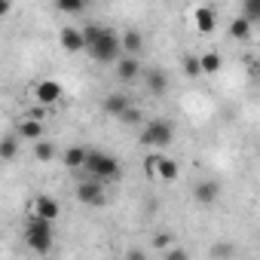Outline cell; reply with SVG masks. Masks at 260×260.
<instances>
[{
    "label": "cell",
    "instance_id": "6da1fadb",
    "mask_svg": "<svg viewBox=\"0 0 260 260\" xmlns=\"http://www.w3.org/2000/svg\"><path fill=\"white\" fill-rule=\"evenodd\" d=\"M83 172H86L92 181L107 184V181H116V178L122 175V166H119V159H113L110 153H104V150H98V147H89V150H86Z\"/></svg>",
    "mask_w": 260,
    "mask_h": 260
},
{
    "label": "cell",
    "instance_id": "7a4b0ae2",
    "mask_svg": "<svg viewBox=\"0 0 260 260\" xmlns=\"http://www.w3.org/2000/svg\"><path fill=\"white\" fill-rule=\"evenodd\" d=\"M86 52H89L95 61H101V64H116L119 55H122V52H119V34H116L113 28H104V25H101L95 43L86 46Z\"/></svg>",
    "mask_w": 260,
    "mask_h": 260
},
{
    "label": "cell",
    "instance_id": "3957f363",
    "mask_svg": "<svg viewBox=\"0 0 260 260\" xmlns=\"http://www.w3.org/2000/svg\"><path fill=\"white\" fill-rule=\"evenodd\" d=\"M25 245L34 254H49L52 251V223L40 217H28L25 223Z\"/></svg>",
    "mask_w": 260,
    "mask_h": 260
},
{
    "label": "cell",
    "instance_id": "277c9868",
    "mask_svg": "<svg viewBox=\"0 0 260 260\" xmlns=\"http://www.w3.org/2000/svg\"><path fill=\"white\" fill-rule=\"evenodd\" d=\"M172 138H175V125L169 119H144L141 144H147V147H169Z\"/></svg>",
    "mask_w": 260,
    "mask_h": 260
},
{
    "label": "cell",
    "instance_id": "5b68a950",
    "mask_svg": "<svg viewBox=\"0 0 260 260\" xmlns=\"http://www.w3.org/2000/svg\"><path fill=\"white\" fill-rule=\"evenodd\" d=\"M144 166H147V175H153V178H162V181H175V178H178V162H175L172 156L153 153Z\"/></svg>",
    "mask_w": 260,
    "mask_h": 260
},
{
    "label": "cell",
    "instance_id": "8992f818",
    "mask_svg": "<svg viewBox=\"0 0 260 260\" xmlns=\"http://www.w3.org/2000/svg\"><path fill=\"white\" fill-rule=\"evenodd\" d=\"M58 214H61V205L52 199V196H46V193H40V196H34L31 199V217H40V220H58Z\"/></svg>",
    "mask_w": 260,
    "mask_h": 260
},
{
    "label": "cell",
    "instance_id": "52a82bcc",
    "mask_svg": "<svg viewBox=\"0 0 260 260\" xmlns=\"http://www.w3.org/2000/svg\"><path fill=\"white\" fill-rule=\"evenodd\" d=\"M77 199L83 202V205H104L107 199H104V187L98 184V181H92V178H83L80 184H77Z\"/></svg>",
    "mask_w": 260,
    "mask_h": 260
},
{
    "label": "cell",
    "instance_id": "ba28073f",
    "mask_svg": "<svg viewBox=\"0 0 260 260\" xmlns=\"http://www.w3.org/2000/svg\"><path fill=\"white\" fill-rule=\"evenodd\" d=\"M16 138H19V141H31V144L43 141V122H40V116H25V119H19V122H16Z\"/></svg>",
    "mask_w": 260,
    "mask_h": 260
},
{
    "label": "cell",
    "instance_id": "9c48e42d",
    "mask_svg": "<svg viewBox=\"0 0 260 260\" xmlns=\"http://www.w3.org/2000/svg\"><path fill=\"white\" fill-rule=\"evenodd\" d=\"M144 49V34L135 31V28H128L125 34H119V52L128 55V58H138V52Z\"/></svg>",
    "mask_w": 260,
    "mask_h": 260
},
{
    "label": "cell",
    "instance_id": "30bf717a",
    "mask_svg": "<svg viewBox=\"0 0 260 260\" xmlns=\"http://www.w3.org/2000/svg\"><path fill=\"white\" fill-rule=\"evenodd\" d=\"M34 95H37L40 104H55L61 98V83H55V80H37L34 83Z\"/></svg>",
    "mask_w": 260,
    "mask_h": 260
},
{
    "label": "cell",
    "instance_id": "8fae6325",
    "mask_svg": "<svg viewBox=\"0 0 260 260\" xmlns=\"http://www.w3.org/2000/svg\"><path fill=\"white\" fill-rule=\"evenodd\" d=\"M217 196H220V184L211 181V178H205V181H199L193 187V199L199 205H211V202H217Z\"/></svg>",
    "mask_w": 260,
    "mask_h": 260
},
{
    "label": "cell",
    "instance_id": "7c38bea8",
    "mask_svg": "<svg viewBox=\"0 0 260 260\" xmlns=\"http://www.w3.org/2000/svg\"><path fill=\"white\" fill-rule=\"evenodd\" d=\"M144 71H141V61L138 58H128V55H119V61H116V77L122 80V83H132V80H138Z\"/></svg>",
    "mask_w": 260,
    "mask_h": 260
},
{
    "label": "cell",
    "instance_id": "4fadbf2b",
    "mask_svg": "<svg viewBox=\"0 0 260 260\" xmlns=\"http://www.w3.org/2000/svg\"><path fill=\"white\" fill-rule=\"evenodd\" d=\"M58 43H61V46H64V52H71V55L83 52V37H80V28L64 25V28H61V34H58Z\"/></svg>",
    "mask_w": 260,
    "mask_h": 260
},
{
    "label": "cell",
    "instance_id": "5bb4252c",
    "mask_svg": "<svg viewBox=\"0 0 260 260\" xmlns=\"http://www.w3.org/2000/svg\"><path fill=\"white\" fill-rule=\"evenodd\" d=\"M193 22H196V28H199L202 34H211V31L217 28V16H214V10H211V7H196Z\"/></svg>",
    "mask_w": 260,
    "mask_h": 260
},
{
    "label": "cell",
    "instance_id": "9a60e30c",
    "mask_svg": "<svg viewBox=\"0 0 260 260\" xmlns=\"http://www.w3.org/2000/svg\"><path fill=\"white\" fill-rule=\"evenodd\" d=\"M86 150H89V147H83V144H74V147H68V150H64V166H68L71 172H83Z\"/></svg>",
    "mask_w": 260,
    "mask_h": 260
},
{
    "label": "cell",
    "instance_id": "2e32d148",
    "mask_svg": "<svg viewBox=\"0 0 260 260\" xmlns=\"http://www.w3.org/2000/svg\"><path fill=\"white\" fill-rule=\"evenodd\" d=\"M141 77H144V83H147V89H150L153 95L169 92V77H166L162 71H147V74H141Z\"/></svg>",
    "mask_w": 260,
    "mask_h": 260
},
{
    "label": "cell",
    "instance_id": "e0dca14e",
    "mask_svg": "<svg viewBox=\"0 0 260 260\" xmlns=\"http://www.w3.org/2000/svg\"><path fill=\"white\" fill-rule=\"evenodd\" d=\"M128 104H132V101H128V95H122V92H110V95L104 98V110H107L110 116H119Z\"/></svg>",
    "mask_w": 260,
    "mask_h": 260
},
{
    "label": "cell",
    "instance_id": "ac0fdd59",
    "mask_svg": "<svg viewBox=\"0 0 260 260\" xmlns=\"http://www.w3.org/2000/svg\"><path fill=\"white\" fill-rule=\"evenodd\" d=\"M116 119H119L122 125H144V110H141V107H135V104H128Z\"/></svg>",
    "mask_w": 260,
    "mask_h": 260
},
{
    "label": "cell",
    "instance_id": "d6986e66",
    "mask_svg": "<svg viewBox=\"0 0 260 260\" xmlns=\"http://www.w3.org/2000/svg\"><path fill=\"white\" fill-rule=\"evenodd\" d=\"M220 64H223V61H220L217 52H202V55H199V71H202V74H217Z\"/></svg>",
    "mask_w": 260,
    "mask_h": 260
},
{
    "label": "cell",
    "instance_id": "ffe728a7",
    "mask_svg": "<svg viewBox=\"0 0 260 260\" xmlns=\"http://www.w3.org/2000/svg\"><path fill=\"white\" fill-rule=\"evenodd\" d=\"M16 156H19V138L16 135L0 138V159H16Z\"/></svg>",
    "mask_w": 260,
    "mask_h": 260
},
{
    "label": "cell",
    "instance_id": "44dd1931",
    "mask_svg": "<svg viewBox=\"0 0 260 260\" xmlns=\"http://www.w3.org/2000/svg\"><path fill=\"white\" fill-rule=\"evenodd\" d=\"M248 34H251V25H248L242 16H239V19H233V25H230V37H233V40H245Z\"/></svg>",
    "mask_w": 260,
    "mask_h": 260
},
{
    "label": "cell",
    "instance_id": "7402d4cb",
    "mask_svg": "<svg viewBox=\"0 0 260 260\" xmlns=\"http://www.w3.org/2000/svg\"><path fill=\"white\" fill-rule=\"evenodd\" d=\"M34 156H37L40 162H49V159L55 156V144H52V141H37V144H34Z\"/></svg>",
    "mask_w": 260,
    "mask_h": 260
},
{
    "label": "cell",
    "instance_id": "603a6c76",
    "mask_svg": "<svg viewBox=\"0 0 260 260\" xmlns=\"http://www.w3.org/2000/svg\"><path fill=\"white\" fill-rule=\"evenodd\" d=\"M242 19L248 25H254L260 19V0H245V7H242Z\"/></svg>",
    "mask_w": 260,
    "mask_h": 260
},
{
    "label": "cell",
    "instance_id": "cb8c5ba5",
    "mask_svg": "<svg viewBox=\"0 0 260 260\" xmlns=\"http://www.w3.org/2000/svg\"><path fill=\"white\" fill-rule=\"evenodd\" d=\"M181 68H184V74L193 77V80L202 77V71H199V55H184V58H181Z\"/></svg>",
    "mask_w": 260,
    "mask_h": 260
},
{
    "label": "cell",
    "instance_id": "d4e9b609",
    "mask_svg": "<svg viewBox=\"0 0 260 260\" xmlns=\"http://www.w3.org/2000/svg\"><path fill=\"white\" fill-rule=\"evenodd\" d=\"M55 10H58V13H71V16H77V13H83L86 7L80 4V0H58Z\"/></svg>",
    "mask_w": 260,
    "mask_h": 260
},
{
    "label": "cell",
    "instance_id": "484cf974",
    "mask_svg": "<svg viewBox=\"0 0 260 260\" xmlns=\"http://www.w3.org/2000/svg\"><path fill=\"white\" fill-rule=\"evenodd\" d=\"M233 254H236L233 242H214V245H211V257H220V260H223V257H233Z\"/></svg>",
    "mask_w": 260,
    "mask_h": 260
},
{
    "label": "cell",
    "instance_id": "4316f807",
    "mask_svg": "<svg viewBox=\"0 0 260 260\" xmlns=\"http://www.w3.org/2000/svg\"><path fill=\"white\" fill-rule=\"evenodd\" d=\"M162 257H166V260H190V251L181 248V245H172V248L162 251Z\"/></svg>",
    "mask_w": 260,
    "mask_h": 260
},
{
    "label": "cell",
    "instance_id": "83f0119b",
    "mask_svg": "<svg viewBox=\"0 0 260 260\" xmlns=\"http://www.w3.org/2000/svg\"><path fill=\"white\" fill-rule=\"evenodd\" d=\"M150 245H153V248H159V251H166V248H172V245H175V239H172V233H156V236L150 239Z\"/></svg>",
    "mask_w": 260,
    "mask_h": 260
},
{
    "label": "cell",
    "instance_id": "f1b7e54d",
    "mask_svg": "<svg viewBox=\"0 0 260 260\" xmlns=\"http://www.w3.org/2000/svg\"><path fill=\"white\" fill-rule=\"evenodd\" d=\"M125 260H147V257H144V251H138V248H128V251H125Z\"/></svg>",
    "mask_w": 260,
    "mask_h": 260
},
{
    "label": "cell",
    "instance_id": "f546056e",
    "mask_svg": "<svg viewBox=\"0 0 260 260\" xmlns=\"http://www.w3.org/2000/svg\"><path fill=\"white\" fill-rule=\"evenodd\" d=\"M10 10H13V7L7 4V0H0V19H4V16H10Z\"/></svg>",
    "mask_w": 260,
    "mask_h": 260
}]
</instances>
